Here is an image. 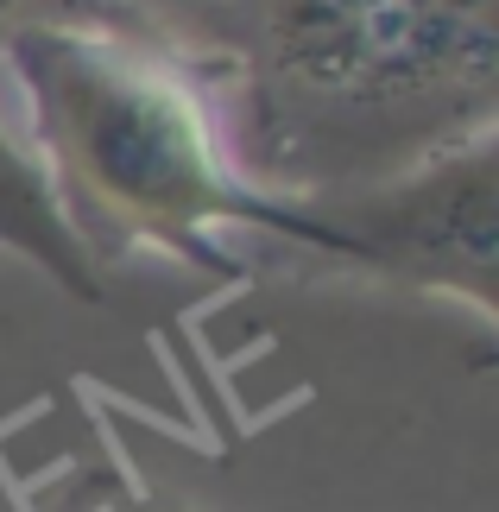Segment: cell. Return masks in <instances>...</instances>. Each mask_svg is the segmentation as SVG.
I'll use <instances>...</instances> for the list:
<instances>
[{
  "mask_svg": "<svg viewBox=\"0 0 499 512\" xmlns=\"http://www.w3.org/2000/svg\"><path fill=\"white\" fill-rule=\"evenodd\" d=\"M177 45L234 171L272 196L379 184L499 133V0H209Z\"/></svg>",
  "mask_w": 499,
  "mask_h": 512,
  "instance_id": "6da1fadb",
  "label": "cell"
},
{
  "mask_svg": "<svg viewBox=\"0 0 499 512\" xmlns=\"http://www.w3.org/2000/svg\"><path fill=\"white\" fill-rule=\"evenodd\" d=\"M0 57L26 89L57 215L95 266L146 247L209 279H241L222 234H266L272 190L234 171L215 95L177 38L121 13L19 32Z\"/></svg>",
  "mask_w": 499,
  "mask_h": 512,
  "instance_id": "7a4b0ae2",
  "label": "cell"
},
{
  "mask_svg": "<svg viewBox=\"0 0 499 512\" xmlns=\"http://www.w3.org/2000/svg\"><path fill=\"white\" fill-rule=\"evenodd\" d=\"M266 241L335 272L499 310V133L424 159L398 177L316 196H272Z\"/></svg>",
  "mask_w": 499,
  "mask_h": 512,
  "instance_id": "3957f363",
  "label": "cell"
},
{
  "mask_svg": "<svg viewBox=\"0 0 499 512\" xmlns=\"http://www.w3.org/2000/svg\"><path fill=\"white\" fill-rule=\"evenodd\" d=\"M0 253H19L32 272H45L57 291H70L76 304H102L108 279L102 266L83 253V241L70 234V222L57 215V196L45 184V171L26 146L0 121Z\"/></svg>",
  "mask_w": 499,
  "mask_h": 512,
  "instance_id": "277c9868",
  "label": "cell"
},
{
  "mask_svg": "<svg viewBox=\"0 0 499 512\" xmlns=\"http://www.w3.org/2000/svg\"><path fill=\"white\" fill-rule=\"evenodd\" d=\"M133 13L127 0H0V45L38 26H95V19Z\"/></svg>",
  "mask_w": 499,
  "mask_h": 512,
  "instance_id": "5b68a950",
  "label": "cell"
},
{
  "mask_svg": "<svg viewBox=\"0 0 499 512\" xmlns=\"http://www.w3.org/2000/svg\"><path fill=\"white\" fill-rule=\"evenodd\" d=\"M108 512H190V506H177L165 494H133V500H114Z\"/></svg>",
  "mask_w": 499,
  "mask_h": 512,
  "instance_id": "8992f818",
  "label": "cell"
}]
</instances>
